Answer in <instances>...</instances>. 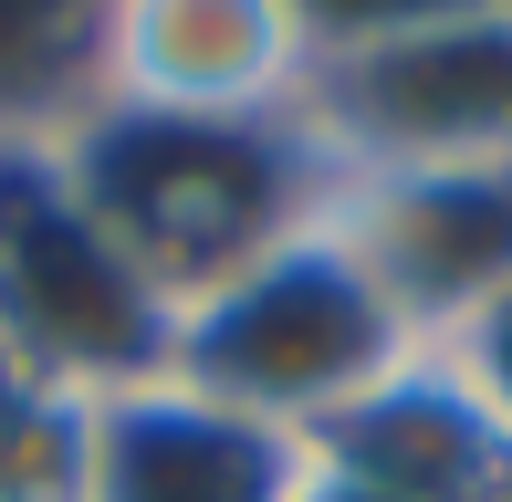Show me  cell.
I'll return each instance as SVG.
<instances>
[{
    "instance_id": "1",
    "label": "cell",
    "mask_w": 512,
    "mask_h": 502,
    "mask_svg": "<svg viewBox=\"0 0 512 502\" xmlns=\"http://www.w3.org/2000/svg\"><path fill=\"white\" fill-rule=\"evenodd\" d=\"M418 356L429 346L398 325V304L377 293V272L345 251L324 210L262 241L251 262H230L220 283H199L168 325V377L283 429V440H324Z\"/></svg>"
},
{
    "instance_id": "2",
    "label": "cell",
    "mask_w": 512,
    "mask_h": 502,
    "mask_svg": "<svg viewBox=\"0 0 512 502\" xmlns=\"http://www.w3.org/2000/svg\"><path fill=\"white\" fill-rule=\"evenodd\" d=\"M63 168L84 178L95 220L136 251V272L168 304H189L230 262L283 241L293 220H314L324 189H335V168H324V147L304 136V116L220 126V116L95 105V116L63 136Z\"/></svg>"
},
{
    "instance_id": "3",
    "label": "cell",
    "mask_w": 512,
    "mask_h": 502,
    "mask_svg": "<svg viewBox=\"0 0 512 502\" xmlns=\"http://www.w3.org/2000/svg\"><path fill=\"white\" fill-rule=\"evenodd\" d=\"M168 325L178 304L95 220L63 147H0V356L84 398H126L168 377Z\"/></svg>"
},
{
    "instance_id": "4",
    "label": "cell",
    "mask_w": 512,
    "mask_h": 502,
    "mask_svg": "<svg viewBox=\"0 0 512 502\" xmlns=\"http://www.w3.org/2000/svg\"><path fill=\"white\" fill-rule=\"evenodd\" d=\"M304 136L324 168H492L512 157V0H439L314 53Z\"/></svg>"
},
{
    "instance_id": "5",
    "label": "cell",
    "mask_w": 512,
    "mask_h": 502,
    "mask_svg": "<svg viewBox=\"0 0 512 502\" xmlns=\"http://www.w3.org/2000/svg\"><path fill=\"white\" fill-rule=\"evenodd\" d=\"M324 220L377 272V293L398 304L418 346H450L481 304L512 293V157H492V168H345L324 189Z\"/></svg>"
},
{
    "instance_id": "6",
    "label": "cell",
    "mask_w": 512,
    "mask_h": 502,
    "mask_svg": "<svg viewBox=\"0 0 512 502\" xmlns=\"http://www.w3.org/2000/svg\"><path fill=\"white\" fill-rule=\"evenodd\" d=\"M314 32L293 0H115L105 32V105L136 116H304Z\"/></svg>"
},
{
    "instance_id": "7",
    "label": "cell",
    "mask_w": 512,
    "mask_h": 502,
    "mask_svg": "<svg viewBox=\"0 0 512 502\" xmlns=\"http://www.w3.org/2000/svg\"><path fill=\"white\" fill-rule=\"evenodd\" d=\"M293 482H304V440L178 377L126 387L95 419V502H293Z\"/></svg>"
},
{
    "instance_id": "8",
    "label": "cell",
    "mask_w": 512,
    "mask_h": 502,
    "mask_svg": "<svg viewBox=\"0 0 512 502\" xmlns=\"http://www.w3.org/2000/svg\"><path fill=\"white\" fill-rule=\"evenodd\" d=\"M304 450H324V461L366 471V482H387L408 502H512V440L481 419V398L439 367V356H418L408 377H387L356 419H335Z\"/></svg>"
},
{
    "instance_id": "9",
    "label": "cell",
    "mask_w": 512,
    "mask_h": 502,
    "mask_svg": "<svg viewBox=\"0 0 512 502\" xmlns=\"http://www.w3.org/2000/svg\"><path fill=\"white\" fill-rule=\"evenodd\" d=\"M115 0H0V147H63L105 105Z\"/></svg>"
},
{
    "instance_id": "10",
    "label": "cell",
    "mask_w": 512,
    "mask_h": 502,
    "mask_svg": "<svg viewBox=\"0 0 512 502\" xmlns=\"http://www.w3.org/2000/svg\"><path fill=\"white\" fill-rule=\"evenodd\" d=\"M95 419L105 398L0 356V502H95Z\"/></svg>"
},
{
    "instance_id": "11",
    "label": "cell",
    "mask_w": 512,
    "mask_h": 502,
    "mask_svg": "<svg viewBox=\"0 0 512 502\" xmlns=\"http://www.w3.org/2000/svg\"><path fill=\"white\" fill-rule=\"evenodd\" d=\"M429 356H439L460 387H471V398H481V419L512 440V293H502V304H481L471 325H460L450 346H429Z\"/></svg>"
},
{
    "instance_id": "12",
    "label": "cell",
    "mask_w": 512,
    "mask_h": 502,
    "mask_svg": "<svg viewBox=\"0 0 512 502\" xmlns=\"http://www.w3.org/2000/svg\"><path fill=\"white\" fill-rule=\"evenodd\" d=\"M293 502H408V492H387V482H366V471H345V461H324V450H304Z\"/></svg>"
}]
</instances>
